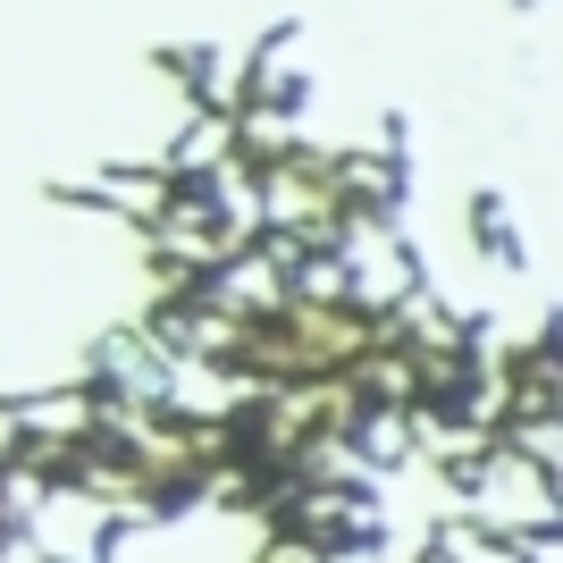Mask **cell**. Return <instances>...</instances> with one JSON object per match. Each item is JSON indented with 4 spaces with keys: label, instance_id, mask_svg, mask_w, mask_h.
<instances>
[{
    "label": "cell",
    "instance_id": "cell-2",
    "mask_svg": "<svg viewBox=\"0 0 563 563\" xmlns=\"http://www.w3.org/2000/svg\"><path fill=\"white\" fill-rule=\"evenodd\" d=\"M161 68H168V76H186L194 93L219 110V59H211V51H161Z\"/></svg>",
    "mask_w": 563,
    "mask_h": 563
},
{
    "label": "cell",
    "instance_id": "cell-1",
    "mask_svg": "<svg viewBox=\"0 0 563 563\" xmlns=\"http://www.w3.org/2000/svg\"><path fill=\"white\" fill-rule=\"evenodd\" d=\"M471 219H479V235H488V253L514 269V261H521V235H514V219H505V194H471Z\"/></svg>",
    "mask_w": 563,
    "mask_h": 563
}]
</instances>
